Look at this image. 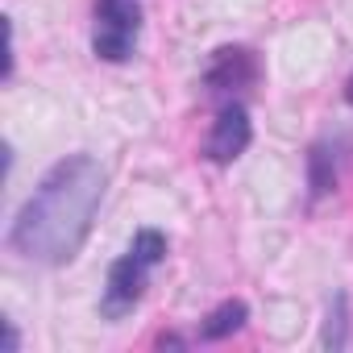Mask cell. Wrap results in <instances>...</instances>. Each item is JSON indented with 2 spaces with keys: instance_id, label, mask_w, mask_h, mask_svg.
<instances>
[{
  "instance_id": "9c48e42d",
  "label": "cell",
  "mask_w": 353,
  "mask_h": 353,
  "mask_svg": "<svg viewBox=\"0 0 353 353\" xmlns=\"http://www.w3.org/2000/svg\"><path fill=\"white\" fill-rule=\"evenodd\" d=\"M345 324H349V320H345V295H336V299H332V307H328L324 336H320V341H324V349H345V341H349V336H345Z\"/></svg>"
},
{
  "instance_id": "3957f363",
  "label": "cell",
  "mask_w": 353,
  "mask_h": 353,
  "mask_svg": "<svg viewBox=\"0 0 353 353\" xmlns=\"http://www.w3.org/2000/svg\"><path fill=\"white\" fill-rule=\"evenodd\" d=\"M250 141H254V125H250V112L241 108V104H225L221 112H216V121H212V133H208V141H204V154H208V162H233V158H241L245 150H250Z\"/></svg>"
},
{
  "instance_id": "ba28073f",
  "label": "cell",
  "mask_w": 353,
  "mask_h": 353,
  "mask_svg": "<svg viewBox=\"0 0 353 353\" xmlns=\"http://www.w3.org/2000/svg\"><path fill=\"white\" fill-rule=\"evenodd\" d=\"M129 250H133L141 262L158 266V262L166 258V237H162L158 229H137V233H133V241H129Z\"/></svg>"
},
{
  "instance_id": "8992f818",
  "label": "cell",
  "mask_w": 353,
  "mask_h": 353,
  "mask_svg": "<svg viewBox=\"0 0 353 353\" xmlns=\"http://www.w3.org/2000/svg\"><path fill=\"white\" fill-rule=\"evenodd\" d=\"M245 316H250V307H245L241 299H225L221 307L208 312V320L200 324V336H204V341H225V336H233V332L245 324Z\"/></svg>"
},
{
  "instance_id": "6da1fadb",
  "label": "cell",
  "mask_w": 353,
  "mask_h": 353,
  "mask_svg": "<svg viewBox=\"0 0 353 353\" xmlns=\"http://www.w3.org/2000/svg\"><path fill=\"white\" fill-rule=\"evenodd\" d=\"M100 200L104 166L92 154H71L42 174L34 196L21 204L9 225V245L38 266H67L83 250Z\"/></svg>"
},
{
  "instance_id": "5b68a950",
  "label": "cell",
  "mask_w": 353,
  "mask_h": 353,
  "mask_svg": "<svg viewBox=\"0 0 353 353\" xmlns=\"http://www.w3.org/2000/svg\"><path fill=\"white\" fill-rule=\"evenodd\" d=\"M254 75H258L254 54L241 50V46H225V50H216L204 83H208V92H237V88H250Z\"/></svg>"
},
{
  "instance_id": "52a82bcc",
  "label": "cell",
  "mask_w": 353,
  "mask_h": 353,
  "mask_svg": "<svg viewBox=\"0 0 353 353\" xmlns=\"http://www.w3.org/2000/svg\"><path fill=\"white\" fill-rule=\"evenodd\" d=\"M307 188L316 200L336 188V162H332L328 145H312V154H307Z\"/></svg>"
},
{
  "instance_id": "8fae6325",
  "label": "cell",
  "mask_w": 353,
  "mask_h": 353,
  "mask_svg": "<svg viewBox=\"0 0 353 353\" xmlns=\"http://www.w3.org/2000/svg\"><path fill=\"white\" fill-rule=\"evenodd\" d=\"M345 100L353 104V75H349V83H345Z\"/></svg>"
},
{
  "instance_id": "7a4b0ae2",
  "label": "cell",
  "mask_w": 353,
  "mask_h": 353,
  "mask_svg": "<svg viewBox=\"0 0 353 353\" xmlns=\"http://www.w3.org/2000/svg\"><path fill=\"white\" fill-rule=\"evenodd\" d=\"M141 30V9L137 0H100L96 5V30H92V50L104 63H125L137 46Z\"/></svg>"
},
{
  "instance_id": "277c9868",
  "label": "cell",
  "mask_w": 353,
  "mask_h": 353,
  "mask_svg": "<svg viewBox=\"0 0 353 353\" xmlns=\"http://www.w3.org/2000/svg\"><path fill=\"white\" fill-rule=\"evenodd\" d=\"M150 270H154V266H150V262H141L133 250H129L125 258H117V262L108 266V283H104V312H108V316L129 312V307L141 299Z\"/></svg>"
},
{
  "instance_id": "30bf717a",
  "label": "cell",
  "mask_w": 353,
  "mask_h": 353,
  "mask_svg": "<svg viewBox=\"0 0 353 353\" xmlns=\"http://www.w3.org/2000/svg\"><path fill=\"white\" fill-rule=\"evenodd\" d=\"M5 349L17 353V328H13V320H5Z\"/></svg>"
}]
</instances>
